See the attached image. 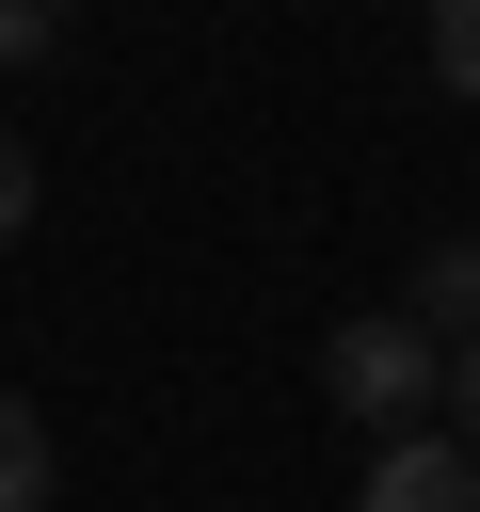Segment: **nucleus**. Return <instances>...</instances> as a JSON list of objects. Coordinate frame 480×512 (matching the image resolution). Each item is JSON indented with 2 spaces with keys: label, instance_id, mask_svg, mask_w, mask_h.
<instances>
[{
  "label": "nucleus",
  "instance_id": "nucleus-1",
  "mask_svg": "<svg viewBox=\"0 0 480 512\" xmlns=\"http://www.w3.org/2000/svg\"><path fill=\"white\" fill-rule=\"evenodd\" d=\"M432 384H448V352H432V336H416L400 304H384V320H336V336H320V400H336L352 432H416V416H432Z\"/></svg>",
  "mask_w": 480,
  "mask_h": 512
},
{
  "label": "nucleus",
  "instance_id": "nucleus-2",
  "mask_svg": "<svg viewBox=\"0 0 480 512\" xmlns=\"http://www.w3.org/2000/svg\"><path fill=\"white\" fill-rule=\"evenodd\" d=\"M352 512H480V448H448V432H384V464H368Z\"/></svg>",
  "mask_w": 480,
  "mask_h": 512
},
{
  "label": "nucleus",
  "instance_id": "nucleus-3",
  "mask_svg": "<svg viewBox=\"0 0 480 512\" xmlns=\"http://www.w3.org/2000/svg\"><path fill=\"white\" fill-rule=\"evenodd\" d=\"M400 320H416L432 352H464V336H480V240H432V256L400 272Z\"/></svg>",
  "mask_w": 480,
  "mask_h": 512
},
{
  "label": "nucleus",
  "instance_id": "nucleus-4",
  "mask_svg": "<svg viewBox=\"0 0 480 512\" xmlns=\"http://www.w3.org/2000/svg\"><path fill=\"white\" fill-rule=\"evenodd\" d=\"M0 512H48V416L0 384Z\"/></svg>",
  "mask_w": 480,
  "mask_h": 512
},
{
  "label": "nucleus",
  "instance_id": "nucleus-5",
  "mask_svg": "<svg viewBox=\"0 0 480 512\" xmlns=\"http://www.w3.org/2000/svg\"><path fill=\"white\" fill-rule=\"evenodd\" d=\"M432 80L480 96V0H432Z\"/></svg>",
  "mask_w": 480,
  "mask_h": 512
},
{
  "label": "nucleus",
  "instance_id": "nucleus-6",
  "mask_svg": "<svg viewBox=\"0 0 480 512\" xmlns=\"http://www.w3.org/2000/svg\"><path fill=\"white\" fill-rule=\"evenodd\" d=\"M48 48H64V0H0V80L48 64Z\"/></svg>",
  "mask_w": 480,
  "mask_h": 512
},
{
  "label": "nucleus",
  "instance_id": "nucleus-7",
  "mask_svg": "<svg viewBox=\"0 0 480 512\" xmlns=\"http://www.w3.org/2000/svg\"><path fill=\"white\" fill-rule=\"evenodd\" d=\"M16 224H32V144L0 128V240H16Z\"/></svg>",
  "mask_w": 480,
  "mask_h": 512
},
{
  "label": "nucleus",
  "instance_id": "nucleus-8",
  "mask_svg": "<svg viewBox=\"0 0 480 512\" xmlns=\"http://www.w3.org/2000/svg\"><path fill=\"white\" fill-rule=\"evenodd\" d=\"M448 416H464V448H480V336L448 352Z\"/></svg>",
  "mask_w": 480,
  "mask_h": 512
}]
</instances>
